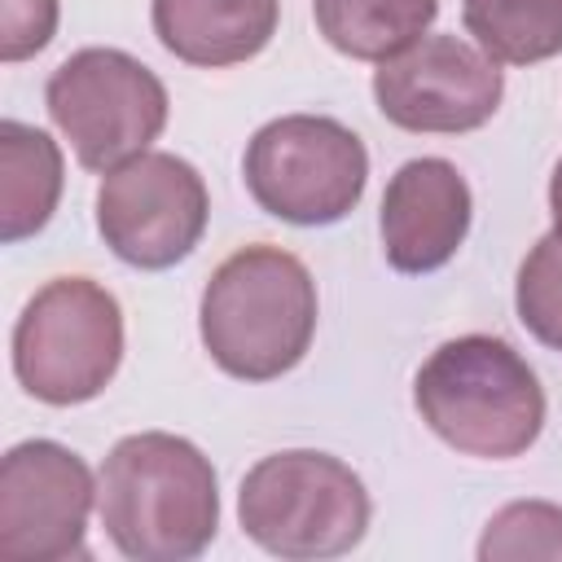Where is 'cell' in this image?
<instances>
[{
  "instance_id": "obj_1",
  "label": "cell",
  "mask_w": 562,
  "mask_h": 562,
  "mask_svg": "<svg viewBox=\"0 0 562 562\" xmlns=\"http://www.w3.org/2000/svg\"><path fill=\"white\" fill-rule=\"evenodd\" d=\"M101 527L123 558L184 562L220 527V487L211 461L180 435L140 430L110 448L97 479Z\"/></svg>"
},
{
  "instance_id": "obj_2",
  "label": "cell",
  "mask_w": 562,
  "mask_h": 562,
  "mask_svg": "<svg viewBox=\"0 0 562 562\" xmlns=\"http://www.w3.org/2000/svg\"><path fill=\"white\" fill-rule=\"evenodd\" d=\"M202 347L241 382L290 373L316 334V281L307 263L281 246H241L202 290Z\"/></svg>"
},
{
  "instance_id": "obj_3",
  "label": "cell",
  "mask_w": 562,
  "mask_h": 562,
  "mask_svg": "<svg viewBox=\"0 0 562 562\" xmlns=\"http://www.w3.org/2000/svg\"><path fill=\"white\" fill-rule=\"evenodd\" d=\"M413 404L448 448L487 461L527 452L544 426L536 369L492 334H461L435 347L413 378Z\"/></svg>"
},
{
  "instance_id": "obj_4",
  "label": "cell",
  "mask_w": 562,
  "mask_h": 562,
  "mask_svg": "<svg viewBox=\"0 0 562 562\" xmlns=\"http://www.w3.org/2000/svg\"><path fill=\"white\" fill-rule=\"evenodd\" d=\"M369 492L360 474L316 448L272 452L246 470L237 492L241 531L277 558H338L369 531Z\"/></svg>"
},
{
  "instance_id": "obj_5",
  "label": "cell",
  "mask_w": 562,
  "mask_h": 562,
  "mask_svg": "<svg viewBox=\"0 0 562 562\" xmlns=\"http://www.w3.org/2000/svg\"><path fill=\"white\" fill-rule=\"evenodd\" d=\"M123 360L119 299L92 277H57L18 316L13 373L40 404L97 400Z\"/></svg>"
},
{
  "instance_id": "obj_6",
  "label": "cell",
  "mask_w": 562,
  "mask_h": 562,
  "mask_svg": "<svg viewBox=\"0 0 562 562\" xmlns=\"http://www.w3.org/2000/svg\"><path fill=\"white\" fill-rule=\"evenodd\" d=\"M57 132L88 171H114L167 127L162 79L123 48L70 53L44 88Z\"/></svg>"
},
{
  "instance_id": "obj_7",
  "label": "cell",
  "mask_w": 562,
  "mask_h": 562,
  "mask_svg": "<svg viewBox=\"0 0 562 562\" xmlns=\"http://www.w3.org/2000/svg\"><path fill=\"white\" fill-rule=\"evenodd\" d=\"M250 198L285 224L342 220L369 180V154L351 127L329 114H281L263 123L246 145Z\"/></svg>"
},
{
  "instance_id": "obj_8",
  "label": "cell",
  "mask_w": 562,
  "mask_h": 562,
  "mask_svg": "<svg viewBox=\"0 0 562 562\" xmlns=\"http://www.w3.org/2000/svg\"><path fill=\"white\" fill-rule=\"evenodd\" d=\"M211 198L193 162L145 149L105 171L97 189V228L132 268H171L206 233Z\"/></svg>"
},
{
  "instance_id": "obj_9",
  "label": "cell",
  "mask_w": 562,
  "mask_h": 562,
  "mask_svg": "<svg viewBox=\"0 0 562 562\" xmlns=\"http://www.w3.org/2000/svg\"><path fill=\"white\" fill-rule=\"evenodd\" d=\"M97 487L79 452L53 439L13 443L0 461V562L83 558Z\"/></svg>"
},
{
  "instance_id": "obj_10",
  "label": "cell",
  "mask_w": 562,
  "mask_h": 562,
  "mask_svg": "<svg viewBox=\"0 0 562 562\" xmlns=\"http://www.w3.org/2000/svg\"><path fill=\"white\" fill-rule=\"evenodd\" d=\"M501 92V66L461 35H422L373 75L378 110L404 132H474L496 114Z\"/></svg>"
},
{
  "instance_id": "obj_11",
  "label": "cell",
  "mask_w": 562,
  "mask_h": 562,
  "mask_svg": "<svg viewBox=\"0 0 562 562\" xmlns=\"http://www.w3.org/2000/svg\"><path fill=\"white\" fill-rule=\"evenodd\" d=\"M470 233V184L448 158L404 162L382 193V250L395 272L443 268Z\"/></svg>"
},
{
  "instance_id": "obj_12",
  "label": "cell",
  "mask_w": 562,
  "mask_h": 562,
  "mask_svg": "<svg viewBox=\"0 0 562 562\" xmlns=\"http://www.w3.org/2000/svg\"><path fill=\"white\" fill-rule=\"evenodd\" d=\"M281 0H154L158 44L189 66H237L277 35Z\"/></svg>"
},
{
  "instance_id": "obj_13",
  "label": "cell",
  "mask_w": 562,
  "mask_h": 562,
  "mask_svg": "<svg viewBox=\"0 0 562 562\" xmlns=\"http://www.w3.org/2000/svg\"><path fill=\"white\" fill-rule=\"evenodd\" d=\"M61 198V149L48 132L4 119L0 123V237L22 241L40 233Z\"/></svg>"
},
{
  "instance_id": "obj_14",
  "label": "cell",
  "mask_w": 562,
  "mask_h": 562,
  "mask_svg": "<svg viewBox=\"0 0 562 562\" xmlns=\"http://www.w3.org/2000/svg\"><path fill=\"white\" fill-rule=\"evenodd\" d=\"M312 13L338 53L356 61H386L422 40L439 0H312Z\"/></svg>"
},
{
  "instance_id": "obj_15",
  "label": "cell",
  "mask_w": 562,
  "mask_h": 562,
  "mask_svg": "<svg viewBox=\"0 0 562 562\" xmlns=\"http://www.w3.org/2000/svg\"><path fill=\"white\" fill-rule=\"evenodd\" d=\"M461 13L492 61L536 66L562 53V0H461Z\"/></svg>"
},
{
  "instance_id": "obj_16",
  "label": "cell",
  "mask_w": 562,
  "mask_h": 562,
  "mask_svg": "<svg viewBox=\"0 0 562 562\" xmlns=\"http://www.w3.org/2000/svg\"><path fill=\"white\" fill-rule=\"evenodd\" d=\"M483 562H522V558H562V505L553 501H514L492 514L483 540Z\"/></svg>"
},
{
  "instance_id": "obj_17",
  "label": "cell",
  "mask_w": 562,
  "mask_h": 562,
  "mask_svg": "<svg viewBox=\"0 0 562 562\" xmlns=\"http://www.w3.org/2000/svg\"><path fill=\"white\" fill-rule=\"evenodd\" d=\"M518 321L527 334L553 351H562V237L549 233L531 246V255L518 268Z\"/></svg>"
},
{
  "instance_id": "obj_18",
  "label": "cell",
  "mask_w": 562,
  "mask_h": 562,
  "mask_svg": "<svg viewBox=\"0 0 562 562\" xmlns=\"http://www.w3.org/2000/svg\"><path fill=\"white\" fill-rule=\"evenodd\" d=\"M57 31V0H0V61L35 57Z\"/></svg>"
},
{
  "instance_id": "obj_19",
  "label": "cell",
  "mask_w": 562,
  "mask_h": 562,
  "mask_svg": "<svg viewBox=\"0 0 562 562\" xmlns=\"http://www.w3.org/2000/svg\"><path fill=\"white\" fill-rule=\"evenodd\" d=\"M549 211H553V233L562 237V158H558L553 180H549Z\"/></svg>"
}]
</instances>
